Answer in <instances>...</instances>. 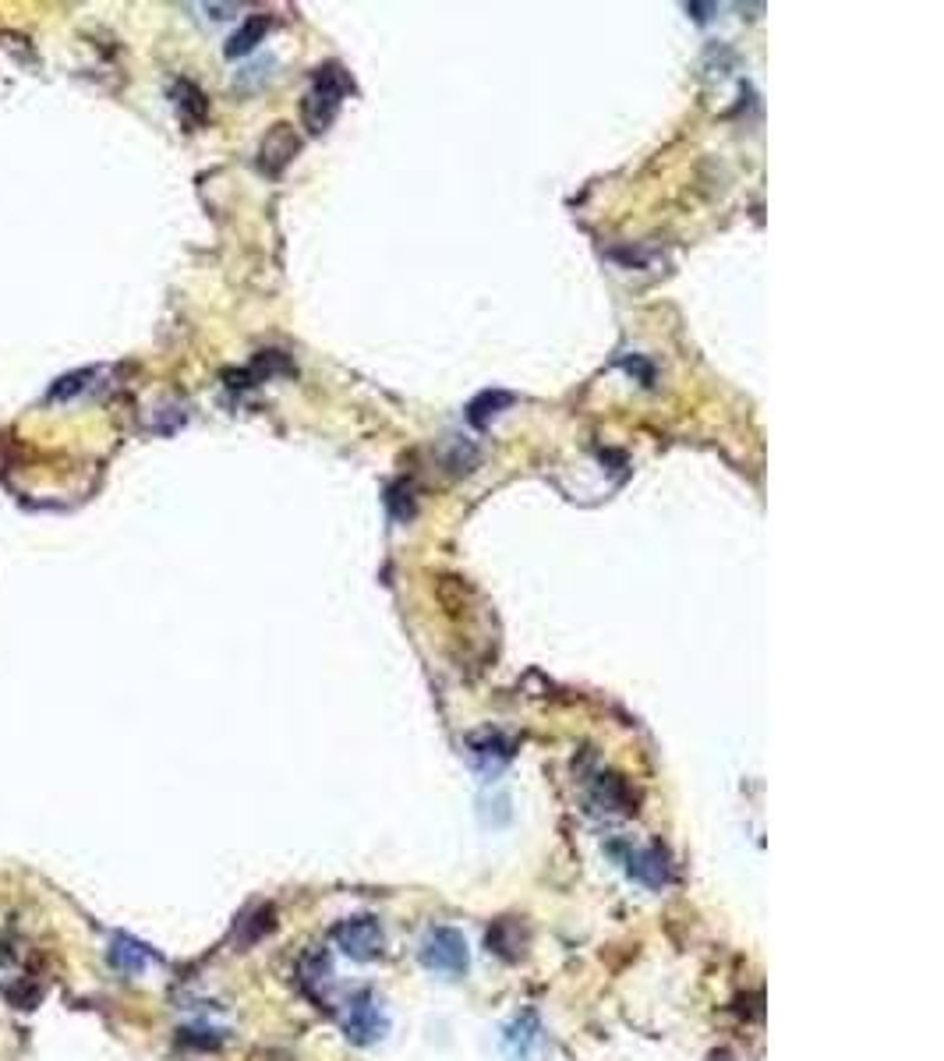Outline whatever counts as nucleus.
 I'll return each instance as SVG.
<instances>
[{
    "label": "nucleus",
    "mask_w": 944,
    "mask_h": 1061,
    "mask_svg": "<svg viewBox=\"0 0 944 1061\" xmlns=\"http://www.w3.org/2000/svg\"><path fill=\"white\" fill-rule=\"evenodd\" d=\"M382 1033V1022H379V1008L372 1002H361L354 1008V1016L347 1019V1037L354 1040H376Z\"/></svg>",
    "instance_id": "6"
},
{
    "label": "nucleus",
    "mask_w": 944,
    "mask_h": 1061,
    "mask_svg": "<svg viewBox=\"0 0 944 1061\" xmlns=\"http://www.w3.org/2000/svg\"><path fill=\"white\" fill-rule=\"evenodd\" d=\"M347 93H354V82L340 64H326L312 75V89L305 93V104H301V113H305V124L312 134H323L333 124V117L340 110Z\"/></svg>",
    "instance_id": "1"
},
{
    "label": "nucleus",
    "mask_w": 944,
    "mask_h": 1061,
    "mask_svg": "<svg viewBox=\"0 0 944 1061\" xmlns=\"http://www.w3.org/2000/svg\"><path fill=\"white\" fill-rule=\"evenodd\" d=\"M265 29H269V19H265V14H256V19H248V22H245V25L230 36V43H227V57H245V54H251V50H256V46L262 43Z\"/></svg>",
    "instance_id": "5"
},
{
    "label": "nucleus",
    "mask_w": 944,
    "mask_h": 1061,
    "mask_svg": "<svg viewBox=\"0 0 944 1061\" xmlns=\"http://www.w3.org/2000/svg\"><path fill=\"white\" fill-rule=\"evenodd\" d=\"M297 153V134L291 131V124H276L273 131L265 134L262 139V153H259V166L265 174H280L286 163H291V156Z\"/></svg>",
    "instance_id": "4"
},
{
    "label": "nucleus",
    "mask_w": 944,
    "mask_h": 1061,
    "mask_svg": "<svg viewBox=\"0 0 944 1061\" xmlns=\"http://www.w3.org/2000/svg\"><path fill=\"white\" fill-rule=\"evenodd\" d=\"M93 372H75V376H64L57 386H54V390H50V397H57V400H67V397H72V393H78L82 390V386H86V379H89Z\"/></svg>",
    "instance_id": "9"
},
{
    "label": "nucleus",
    "mask_w": 944,
    "mask_h": 1061,
    "mask_svg": "<svg viewBox=\"0 0 944 1061\" xmlns=\"http://www.w3.org/2000/svg\"><path fill=\"white\" fill-rule=\"evenodd\" d=\"M510 400H513L510 393H502V390L492 393V390H488V393H481V397L467 408V421H470V425H488V418H496Z\"/></svg>",
    "instance_id": "7"
},
{
    "label": "nucleus",
    "mask_w": 944,
    "mask_h": 1061,
    "mask_svg": "<svg viewBox=\"0 0 944 1061\" xmlns=\"http://www.w3.org/2000/svg\"><path fill=\"white\" fill-rule=\"evenodd\" d=\"M421 959H425V966L435 973H449V976H460L467 970V941L453 931V928H435L425 938V949H421Z\"/></svg>",
    "instance_id": "2"
},
{
    "label": "nucleus",
    "mask_w": 944,
    "mask_h": 1061,
    "mask_svg": "<svg viewBox=\"0 0 944 1061\" xmlns=\"http://www.w3.org/2000/svg\"><path fill=\"white\" fill-rule=\"evenodd\" d=\"M174 93H177V110L184 113V121L198 124L202 117H206V96H202L192 82H184V78L174 86Z\"/></svg>",
    "instance_id": "8"
},
{
    "label": "nucleus",
    "mask_w": 944,
    "mask_h": 1061,
    "mask_svg": "<svg viewBox=\"0 0 944 1061\" xmlns=\"http://www.w3.org/2000/svg\"><path fill=\"white\" fill-rule=\"evenodd\" d=\"M333 938L350 959H376L382 952V931H379V923L368 917L344 920L340 928L333 931Z\"/></svg>",
    "instance_id": "3"
}]
</instances>
